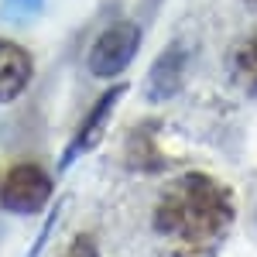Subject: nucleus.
<instances>
[{
	"instance_id": "obj_1",
	"label": "nucleus",
	"mask_w": 257,
	"mask_h": 257,
	"mask_svg": "<svg viewBox=\"0 0 257 257\" xmlns=\"http://www.w3.org/2000/svg\"><path fill=\"white\" fill-rule=\"evenodd\" d=\"M233 192L206 172H185L161 189L155 233L168 240L172 257H216L233 226Z\"/></svg>"
},
{
	"instance_id": "obj_2",
	"label": "nucleus",
	"mask_w": 257,
	"mask_h": 257,
	"mask_svg": "<svg viewBox=\"0 0 257 257\" xmlns=\"http://www.w3.org/2000/svg\"><path fill=\"white\" fill-rule=\"evenodd\" d=\"M141 48V28L134 21H117L110 24L106 31H99V38L93 41L89 55H86V69L96 76V79H110L120 76Z\"/></svg>"
},
{
	"instance_id": "obj_3",
	"label": "nucleus",
	"mask_w": 257,
	"mask_h": 257,
	"mask_svg": "<svg viewBox=\"0 0 257 257\" xmlns=\"http://www.w3.org/2000/svg\"><path fill=\"white\" fill-rule=\"evenodd\" d=\"M52 199V178L38 165H14L0 182V206L14 216H31Z\"/></svg>"
},
{
	"instance_id": "obj_4",
	"label": "nucleus",
	"mask_w": 257,
	"mask_h": 257,
	"mask_svg": "<svg viewBox=\"0 0 257 257\" xmlns=\"http://www.w3.org/2000/svg\"><path fill=\"white\" fill-rule=\"evenodd\" d=\"M185 72H189V48L182 41H175V45H168L155 59L151 72H148V82H144V96L151 103L172 99L185 86Z\"/></svg>"
},
{
	"instance_id": "obj_5",
	"label": "nucleus",
	"mask_w": 257,
	"mask_h": 257,
	"mask_svg": "<svg viewBox=\"0 0 257 257\" xmlns=\"http://www.w3.org/2000/svg\"><path fill=\"white\" fill-rule=\"evenodd\" d=\"M123 93H127V86H123V82H117V86H110V89L96 99V106H93V110L86 113V120L79 123V131H76L72 144L65 148V155H62V168H69V165L79 158L82 151H89V148L103 138V127L110 123V113L117 110V103H120V96H123Z\"/></svg>"
},
{
	"instance_id": "obj_6",
	"label": "nucleus",
	"mask_w": 257,
	"mask_h": 257,
	"mask_svg": "<svg viewBox=\"0 0 257 257\" xmlns=\"http://www.w3.org/2000/svg\"><path fill=\"white\" fill-rule=\"evenodd\" d=\"M31 55L21 48L18 41H0V103L18 99L28 82H31Z\"/></svg>"
},
{
	"instance_id": "obj_7",
	"label": "nucleus",
	"mask_w": 257,
	"mask_h": 257,
	"mask_svg": "<svg viewBox=\"0 0 257 257\" xmlns=\"http://www.w3.org/2000/svg\"><path fill=\"white\" fill-rule=\"evenodd\" d=\"M230 76L243 93L257 96V35L243 38L230 55Z\"/></svg>"
},
{
	"instance_id": "obj_8",
	"label": "nucleus",
	"mask_w": 257,
	"mask_h": 257,
	"mask_svg": "<svg viewBox=\"0 0 257 257\" xmlns=\"http://www.w3.org/2000/svg\"><path fill=\"white\" fill-rule=\"evenodd\" d=\"M62 257H99V247L89 233H79V237H72V243L62 250Z\"/></svg>"
},
{
	"instance_id": "obj_9",
	"label": "nucleus",
	"mask_w": 257,
	"mask_h": 257,
	"mask_svg": "<svg viewBox=\"0 0 257 257\" xmlns=\"http://www.w3.org/2000/svg\"><path fill=\"white\" fill-rule=\"evenodd\" d=\"M254 226H257V209H254Z\"/></svg>"
},
{
	"instance_id": "obj_10",
	"label": "nucleus",
	"mask_w": 257,
	"mask_h": 257,
	"mask_svg": "<svg viewBox=\"0 0 257 257\" xmlns=\"http://www.w3.org/2000/svg\"><path fill=\"white\" fill-rule=\"evenodd\" d=\"M250 4H254V7H257V0H250Z\"/></svg>"
}]
</instances>
